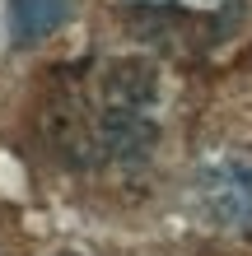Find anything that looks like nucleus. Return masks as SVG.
I'll use <instances>...</instances> for the list:
<instances>
[{
	"instance_id": "obj_1",
	"label": "nucleus",
	"mask_w": 252,
	"mask_h": 256,
	"mask_svg": "<svg viewBox=\"0 0 252 256\" xmlns=\"http://www.w3.org/2000/svg\"><path fill=\"white\" fill-rule=\"evenodd\" d=\"M42 135L66 168H136L159 144V80L145 61L61 66L42 98Z\"/></svg>"
},
{
	"instance_id": "obj_2",
	"label": "nucleus",
	"mask_w": 252,
	"mask_h": 256,
	"mask_svg": "<svg viewBox=\"0 0 252 256\" xmlns=\"http://www.w3.org/2000/svg\"><path fill=\"white\" fill-rule=\"evenodd\" d=\"M243 10L247 0H117L122 24L168 56H201L229 42Z\"/></svg>"
},
{
	"instance_id": "obj_3",
	"label": "nucleus",
	"mask_w": 252,
	"mask_h": 256,
	"mask_svg": "<svg viewBox=\"0 0 252 256\" xmlns=\"http://www.w3.org/2000/svg\"><path fill=\"white\" fill-rule=\"evenodd\" d=\"M201 205L224 228H252V158H219L201 172Z\"/></svg>"
},
{
	"instance_id": "obj_4",
	"label": "nucleus",
	"mask_w": 252,
	"mask_h": 256,
	"mask_svg": "<svg viewBox=\"0 0 252 256\" xmlns=\"http://www.w3.org/2000/svg\"><path fill=\"white\" fill-rule=\"evenodd\" d=\"M70 14V0H10V33L14 42H42L47 33L61 28V19Z\"/></svg>"
}]
</instances>
